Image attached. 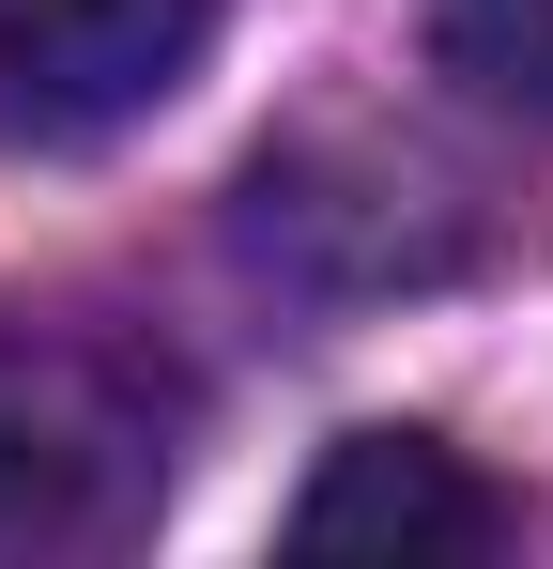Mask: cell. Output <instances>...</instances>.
<instances>
[{"mask_svg":"<svg viewBox=\"0 0 553 569\" xmlns=\"http://www.w3.org/2000/svg\"><path fill=\"white\" fill-rule=\"evenodd\" d=\"M170 492V385L92 323H0V569L123 555Z\"/></svg>","mask_w":553,"mask_h":569,"instance_id":"cell-1","label":"cell"},{"mask_svg":"<svg viewBox=\"0 0 553 569\" xmlns=\"http://www.w3.org/2000/svg\"><path fill=\"white\" fill-rule=\"evenodd\" d=\"M215 0H0V139L16 154H92L200 78Z\"/></svg>","mask_w":553,"mask_h":569,"instance_id":"cell-2","label":"cell"},{"mask_svg":"<svg viewBox=\"0 0 553 569\" xmlns=\"http://www.w3.org/2000/svg\"><path fill=\"white\" fill-rule=\"evenodd\" d=\"M507 539V492L461 462V447H431V431H339L323 447V477L292 492V555H492Z\"/></svg>","mask_w":553,"mask_h":569,"instance_id":"cell-3","label":"cell"},{"mask_svg":"<svg viewBox=\"0 0 553 569\" xmlns=\"http://www.w3.org/2000/svg\"><path fill=\"white\" fill-rule=\"evenodd\" d=\"M431 78L523 139H553V0H431Z\"/></svg>","mask_w":553,"mask_h":569,"instance_id":"cell-4","label":"cell"}]
</instances>
